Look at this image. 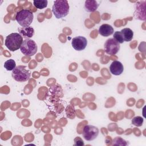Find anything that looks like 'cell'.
<instances>
[{
  "mask_svg": "<svg viewBox=\"0 0 146 146\" xmlns=\"http://www.w3.org/2000/svg\"><path fill=\"white\" fill-rule=\"evenodd\" d=\"M70 6L67 0H56L54 1L52 11L57 19L67 16L69 13Z\"/></svg>",
  "mask_w": 146,
  "mask_h": 146,
  "instance_id": "cell-1",
  "label": "cell"
},
{
  "mask_svg": "<svg viewBox=\"0 0 146 146\" xmlns=\"http://www.w3.org/2000/svg\"><path fill=\"white\" fill-rule=\"evenodd\" d=\"M23 37L17 33L8 35L5 41V45L11 51H15L20 48L23 43Z\"/></svg>",
  "mask_w": 146,
  "mask_h": 146,
  "instance_id": "cell-2",
  "label": "cell"
},
{
  "mask_svg": "<svg viewBox=\"0 0 146 146\" xmlns=\"http://www.w3.org/2000/svg\"><path fill=\"white\" fill-rule=\"evenodd\" d=\"M33 12L28 9H22L18 11L15 15V19L18 24L23 27H29L33 21Z\"/></svg>",
  "mask_w": 146,
  "mask_h": 146,
  "instance_id": "cell-3",
  "label": "cell"
},
{
  "mask_svg": "<svg viewBox=\"0 0 146 146\" xmlns=\"http://www.w3.org/2000/svg\"><path fill=\"white\" fill-rule=\"evenodd\" d=\"M13 78L18 82H24L28 80L31 76V72L26 69L25 66H18L11 73Z\"/></svg>",
  "mask_w": 146,
  "mask_h": 146,
  "instance_id": "cell-4",
  "label": "cell"
},
{
  "mask_svg": "<svg viewBox=\"0 0 146 146\" xmlns=\"http://www.w3.org/2000/svg\"><path fill=\"white\" fill-rule=\"evenodd\" d=\"M21 52L27 56L35 55L38 50V47L34 40L31 39H25L20 47Z\"/></svg>",
  "mask_w": 146,
  "mask_h": 146,
  "instance_id": "cell-5",
  "label": "cell"
},
{
  "mask_svg": "<svg viewBox=\"0 0 146 146\" xmlns=\"http://www.w3.org/2000/svg\"><path fill=\"white\" fill-rule=\"evenodd\" d=\"M120 44L113 38L108 39L104 44L105 52L109 55H115L120 50Z\"/></svg>",
  "mask_w": 146,
  "mask_h": 146,
  "instance_id": "cell-6",
  "label": "cell"
},
{
  "mask_svg": "<svg viewBox=\"0 0 146 146\" xmlns=\"http://www.w3.org/2000/svg\"><path fill=\"white\" fill-rule=\"evenodd\" d=\"M99 135V129L92 125H85L83 129V136L87 141H92L95 139Z\"/></svg>",
  "mask_w": 146,
  "mask_h": 146,
  "instance_id": "cell-7",
  "label": "cell"
},
{
  "mask_svg": "<svg viewBox=\"0 0 146 146\" xmlns=\"http://www.w3.org/2000/svg\"><path fill=\"white\" fill-rule=\"evenodd\" d=\"M145 1H138L135 5L134 16L136 19L139 20H145Z\"/></svg>",
  "mask_w": 146,
  "mask_h": 146,
  "instance_id": "cell-8",
  "label": "cell"
},
{
  "mask_svg": "<svg viewBox=\"0 0 146 146\" xmlns=\"http://www.w3.org/2000/svg\"><path fill=\"white\" fill-rule=\"evenodd\" d=\"M72 47L76 51H82L85 49L87 45V39L82 36H78L72 39Z\"/></svg>",
  "mask_w": 146,
  "mask_h": 146,
  "instance_id": "cell-9",
  "label": "cell"
},
{
  "mask_svg": "<svg viewBox=\"0 0 146 146\" xmlns=\"http://www.w3.org/2000/svg\"><path fill=\"white\" fill-rule=\"evenodd\" d=\"M123 65L118 60L113 61L110 66V71L112 75L116 76L120 75L123 73Z\"/></svg>",
  "mask_w": 146,
  "mask_h": 146,
  "instance_id": "cell-10",
  "label": "cell"
},
{
  "mask_svg": "<svg viewBox=\"0 0 146 146\" xmlns=\"http://www.w3.org/2000/svg\"><path fill=\"white\" fill-rule=\"evenodd\" d=\"M18 30L19 34L23 38L25 39H29L30 38H31L34 34V30L31 26L25 27H18Z\"/></svg>",
  "mask_w": 146,
  "mask_h": 146,
  "instance_id": "cell-11",
  "label": "cell"
},
{
  "mask_svg": "<svg viewBox=\"0 0 146 146\" xmlns=\"http://www.w3.org/2000/svg\"><path fill=\"white\" fill-rule=\"evenodd\" d=\"M99 33L103 36H108L113 33V28L108 24H103L99 28Z\"/></svg>",
  "mask_w": 146,
  "mask_h": 146,
  "instance_id": "cell-12",
  "label": "cell"
},
{
  "mask_svg": "<svg viewBox=\"0 0 146 146\" xmlns=\"http://www.w3.org/2000/svg\"><path fill=\"white\" fill-rule=\"evenodd\" d=\"M99 6V3L95 0H87L85 1L84 9L87 12H94L96 11Z\"/></svg>",
  "mask_w": 146,
  "mask_h": 146,
  "instance_id": "cell-13",
  "label": "cell"
},
{
  "mask_svg": "<svg viewBox=\"0 0 146 146\" xmlns=\"http://www.w3.org/2000/svg\"><path fill=\"white\" fill-rule=\"evenodd\" d=\"M124 42H130L133 37V32L129 28H124L120 31Z\"/></svg>",
  "mask_w": 146,
  "mask_h": 146,
  "instance_id": "cell-14",
  "label": "cell"
},
{
  "mask_svg": "<svg viewBox=\"0 0 146 146\" xmlns=\"http://www.w3.org/2000/svg\"><path fill=\"white\" fill-rule=\"evenodd\" d=\"M3 66L7 71H13L16 67V63L14 59H10L6 60Z\"/></svg>",
  "mask_w": 146,
  "mask_h": 146,
  "instance_id": "cell-15",
  "label": "cell"
},
{
  "mask_svg": "<svg viewBox=\"0 0 146 146\" xmlns=\"http://www.w3.org/2000/svg\"><path fill=\"white\" fill-rule=\"evenodd\" d=\"M48 1L47 0H34L33 1L34 6L38 9H43L47 7Z\"/></svg>",
  "mask_w": 146,
  "mask_h": 146,
  "instance_id": "cell-16",
  "label": "cell"
},
{
  "mask_svg": "<svg viewBox=\"0 0 146 146\" xmlns=\"http://www.w3.org/2000/svg\"><path fill=\"white\" fill-rule=\"evenodd\" d=\"M144 119L141 116H137L132 119V124L136 127H140L143 125Z\"/></svg>",
  "mask_w": 146,
  "mask_h": 146,
  "instance_id": "cell-17",
  "label": "cell"
},
{
  "mask_svg": "<svg viewBox=\"0 0 146 146\" xmlns=\"http://www.w3.org/2000/svg\"><path fill=\"white\" fill-rule=\"evenodd\" d=\"M113 145H127V143L121 137H116L113 140Z\"/></svg>",
  "mask_w": 146,
  "mask_h": 146,
  "instance_id": "cell-18",
  "label": "cell"
},
{
  "mask_svg": "<svg viewBox=\"0 0 146 146\" xmlns=\"http://www.w3.org/2000/svg\"><path fill=\"white\" fill-rule=\"evenodd\" d=\"M119 44L123 43L124 41L123 39V37L121 36L120 31H116L113 34V38Z\"/></svg>",
  "mask_w": 146,
  "mask_h": 146,
  "instance_id": "cell-19",
  "label": "cell"
}]
</instances>
